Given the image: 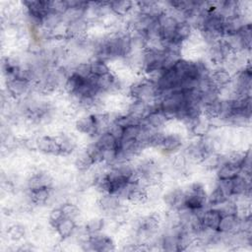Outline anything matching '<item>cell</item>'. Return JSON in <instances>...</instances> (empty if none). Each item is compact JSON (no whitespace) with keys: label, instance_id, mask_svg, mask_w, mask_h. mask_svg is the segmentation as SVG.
<instances>
[{"label":"cell","instance_id":"d6a6232c","mask_svg":"<svg viewBox=\"0 0 252 252\" xmlns=\"http://www.w3.org/2000/svg\"><path fill=\"white\" fill-rule=\"evenodd\" d=\"M60 208L65 218L77 220V218L80 216V208L73 202H64L60 205Z\"/></svg>","mask_w":252,"mask_h":252},{"label":"cell","instance_id":"30bf717a","mask_svg":"<svg viewBox=\"0 0 252 252\" xmlns=\"http://www.w3.org/2000/svg\"><path fill=\"white\" fill-rule=\"evenodd\" d=\"M160 220L156 214H150L142 217L138 220L137 225V236H149L156 233L159 227Z\"/></svg>","mask_w":252,"mask_h":252},{"label":"cell","instance_id":"d4e9b609","mask_svg":"<svg viewBox=\"0 0 252 252\" xmlns=\"http://www.w3.org/2000/svg\"><path fill=\"white\" fill-rule=\"evenodd\" d=\"M61 149V157H66L71 155L77 148V140L72 134L61 133L56 136Z\"/></svg>","mask_w":252,"mask_h":252},{"label":"cell","instance_id":"484cf974","mask_svg":"<svg viewBox=\"0 0 252 252\" xmlns=\"http://www.w3.org/2000/svg\"><path fill=\"white\" fill-rule=\"evenodd\" d=\"M240 174V167L224 161L216 169V175L218 180L232 179Z\"/></svg>","mask_w":252,"mask_h":252},{"label":"cell","instance_id":"7a4b0ae2","mask_svg":"<svg viewBox=\"0 0 252 252\" xmlns=\"http://www.w3.org/2000/svg\"><path fill=\"white\" fill-rule=\"evenodd\" d=\"M123 202L119 197L113 194H101L98 199V207L105 215L117 218L123 211Z\"/></svg>","mask_w":252,"mask_h":252},{"label":"cell","instance_id":"ba28073f","mask_svg":"<svg viewBox=\"0 0 252 252\" xmlns=\"http://www.w3.org/2000/svg\"><path fill=\"white\" fill-rule=\"evenodd\" d=\"M210 80L221 93L230 86L232 82V73L223 65L216 66L214 69H211Z\"/></svg>","mask_w":252,"mask_h":252},{"label":"cell","instance_id":"7402d4cb","mask_svg":"<svg viewBox=\"0 0 252 252\" xmlns=\"http://www.w3.org/2000/svg\"><path fill=\"white\" fill-rule=\"evenodd\" d=\"M222 111V99L221 97L216 98L203 104V115L211 120H220Z\"/></svg>","mask_w":252,"mask_h":252},{"label":"cell","instance_id":"83f0119b","mask_svg":"<svg viewBox=\"0 0 252 252\" xmlns=\"http://www.w3.org/2000/svg\"><path fill=\"white\" fill-rule=\"evenodd\" d=\"M104 226H105V220L103 218L94 217L86 221L84 225V229L89 235H93L95 233L102 232Z\"/></svg>","mask_w":252,"mask_h":252},{"label":"cell","instance_id":"ffe728a7","mask_svg":"<svg viewBox=\"0 0 252 252\" xmlns=\"http://www.w3.org/2000/svg\"><path fill=\"white\" fill-rule=\"evenodd\" d=\"M135 8V2L132 1H111L108 2L109 11L117 18L128 17Z\"/></svg>","mask_w":252,"mask_h":252},{"label":"cell","instance_id":"2e32d148","mask_svg":"<svg viewBox=\"0 0 252 252\" xmlns=\"http://www.w3.org/2000/svg\"><path fill=\"white\" fill-rule=\"evenodd\" d=\"M221 214L217 208H207L201 213V222L205 229L217 230Z\"/></svg>","mask_w":252,"mask_h":252},{"label":"cell","instance_id":"6da1fadb","mask_svg":"<svg viewBox=\"0 0 252 252\" xmlns=\"http://www.w3.org/2000/svg\"><path fill=\"white\" fill-rule=\"evenodd\" d=\"M184 191V207L191 211H203L208 207V193L200 182H193Z\"/></svg>","mask_w":252,"mask_h":252},{"label":"cell","instance_id":"d6986e66","mask_svg":"<svg viewBox=\"0 0 252 252\" xmlns=\"http://www.w3.org/2000/svg\"><path fill=\"white\" fill-rule=\"evenodd\" d=\"M77 222L76 220L63 218L60 222L53 228L56 232V234L60 237L62 240H66L70 238L77 230Z\"/></svg>","mask_w":252,"mask_h":252},{"label":"cell","instance_id":"7c38bea8","mask_svg":"<svg viewBox=\"0 0 252 252\" xmlns=\"http://www.w3.org/2000/svg\"><path fill=\"white\" fill-rule=\"evenodd\" d=\"M241 219L238 215H223L218 225V231L222 234H235L240 231Z\"/></svg>","mask_w":252,"mask_h":252},{"label":"cell","instance_id":"1f68e13d","mask_svg":"<svg viewBox=\"0 0 252 252\" xmlns=\"http://www.w3.org/2000/svg\"><path fill=\"white\" fill-rule=\"evenodd\" d=\"M217 209L220 212L221 216L223 215H238L239 206L237 202L231 198H228L222 204L217 207Z\"/></svg>","mask_w":252,"mask_h":252},{"label":"cell","instance_id":"e575fe53","mask_svg":"<svg viewBox=\"0 0 252 252\" xmlns=\"http://www.w3.org/2000/svg\"><path fill=\"white\" fill-rule=\"evenodd\" d=\"M63 218H65V217L63 215L61 208L60 207L53 208L50 210V212L48 214V223L52 228H54Z\"/></svg>","mask_w":252,"mask_h":252},{"label":"cell","instance_id":"52a82bcc","mask_svg":"<svg viewBox=\"0 0 252 252\" xmlns=\"http://www.w3.org/2000/svg\"><path fill=\"white\" fill-rule=\"evenodd\" d=\"M32 87V83L21 79L14 78L6 80V92L7 94L13 99H21L29 94Z\"/></svg>","mask_w":252,"mask_h":252},{"label":"cell","instance_id":"5b68a950","mask_svg":"<svg viewBox=\"0 0 252 252\" xmlns=\"http://www.w3.org/2000/svg\"><path fill=\"white\" fill-rule=\"evenodd\" d=\"M35 149L43 154L54 157H61V149L56 136L41 135L35 139Z\"/></svg>","mask_w":252,"mask_h":252},{"label":"cell","instance_id":"8fae6325","mask_svg":"<svg viewBox=\"0 0 252 252\" xmlns=\"http://www.w3.org/2000/svg\"><path fill=\"white\" fill-rule=\"evenodd\" d=\"M164 205L175 212L184 209V191L180 187H173L162 194Z\"/></svg>","mask_w":252,"mask_h":252},{"label":"cell","instance_id":"3957f363","mask_svg":"<svg viewBox=\"0 0 252 252\" xmlns=\"http://www.w3.org/2000/svg\"><path fill=\"white\" fill-rule=\"evenodd\" d=\"M90 22L84 17H77L66 22V38L81 39L85 38L90 29Z\"/></svg>","mask_w":252,"mask_h":252},{"label":"cell","instance_id":"5bb4252c","mask_svg":"<svg viewBox=\"0 0 252 252\" xmlns=\"http://www.w3.org/2000/svg\"><path fill=\"white\" fill-rule=\"evenodd\" d=\"M149 199L147 187L140 183H131L126 196V201L132 205H142Z\"/></svg>","mask_w":252,"mask_h":252},{"label":"cell","instance_id":"f1b7e54d","mask_svg":"<svg viewBox=\"0 0 252 252\" xmlns=\"http://www.w3.org/2000/svg\"><path fill=\"white\" fill-rule=\"evenodd\" d=\"M91 63V69L92 74L95 77H101L104 75H107L111 72V69L106 61L97 59V58H92L90 60Z\"/></svg>","mask_w":252,"mask_h":252},{"label":"cell","instance_id":"277c9868","mask_svg":"<svg viewBox=\"0 0 252 252\" xmlns=\"http://www.w3.org/2000/svg\"><path fill=\"white\" fill-rule=\"evenodd\" d=\"M82 245H88V250L97 251V252H105V251H113L115 250V243L113 239L103 233H95L89 236V239L83 243Z\"/></svg>","mask_w":252,"mask_h":252},{"label":"cell","instance_id":"603a6c76","mask_svg":"<svg viewBox=\"0 0 252 252\" xmlns=\"http://www.w3.org/2000/svg\"><path fill=\"white\" fill-rule=\"evenodd\" d=\"M94 142L103 151V153L110 152V151L117 152L118 140L108 131H104V132L100 133L94 139Z\"/></svg>","mask_w":252,"mask_h":252},{"label":"cell","instance_id":"836d02e7","mask_svg":"<svg viewBox=\"0 0 252 252\" xmlns=\"http://www.w3.org/2000/svg\"><path fill=\"white\" fill-rule=\"evenodd\" d=\"M70 71L79 75L80 77H83V78H86V79L90 78L93 75L90 61H88V62L87 61L79 62L74 67H72Z\"/></svg>","mask_w":252,"mask_h":252},{"label":"cell","instance_id":"cb8c5ba5","mask_svg":"<svg viewBox=\"0 0 252 252\" xmlns=\"http://www.w3.org/2000/svg\"><path fill=\"white\" fill-rule=\"evenodd\" d=\"M93 166H94V162L86 150L80 152L76 156L74 159V167L78 172L87 173L92 169Z\"/></svg>","mask_w":252,"mask_h":252},{"label":"cell","instance_id":"ac0fdd59","mask_svg":"<svg viewBox=\"0 0 252 252\" xmlns=\"http://www.w3.org/2000/svg\"><path fill=\"white\" fill-rule=\"evenodd\" d=\"M195 30L193 29L192 25L187 21H179L175 32L173 41L178 42L180 44H184L186 41H189L192 36L194 35Z\"/></svg>","mask_w":252,"mask_h":252},{"label":"cell","instance_id":"e0dca14e","mask_svg":"<svg viewBox=\"0 0 252 252\" xmlns=\"http://www.w3.org/2000/svg\"><path fill=\"white\" fill-rule=\"evenodd\" d=\"M53 192V187H39L32 190H28V197L31 203L34 206L45 205Z\"/></svg>","mask_w":252,"mask_h":252},{"label":"cell","instance_id":"9a60e30c","mask_svg":"<svg viewBox=\"0 0 252 252\" xmlns=\"http://www.w3.org/2000/svg\"><path fill=\"white\" fill-rule=\"evenodd\" d=\"M39 187H53V178L46 171L33 172L27 180V189L32 190Z\"/></svg>","mask_w":252,"mask_h":252},{"label":"cell","instance_id":"4316f807","mask_svg":"<svg viewBox=\"0 0 252 252\" xmlns=\"http://www.w3.org/2000/svg\"><path fill=\"white\" fill-rule=\"evenodd\" d=\"M228 198L223 193V191L220 188V186L216 183L215 187L208 194V208H217Z\"/></svg>","mask_w":252,"mask_h":252},{"label":"cell","instance_id":"8992f818","mask_svg":"<svg viewBox=\"0 0 252 252\" xmlns=\"http://www.w3.org/2000/svg\"><path fill=\"white\" fill-rule=\"evenodd\" d=\"M75 129L88 137L95 139L99 135L94 113H89L80 116L75 121Z\"/></svg>","mask_w":252,"mask_h":252},{"label":"cell","instance_id":"44dd1931","mask_svg":"<svg viewBox=\"0 0 252 252\" xmlns=\"http://www.w3.org/2000/svg\"><path fill=\"white\" fill-rule=\"evenodd\" d=\"M188 127L193 136L196 138H203L209 135L212 129V122L203 115L197 120L193 121L190 125H188Z\"/></svg>","mask_w":252,"mask_h":252},{"label":"cell","instance_id":"9c48e42d","mask_svg":"<svg viewBox=\"0 0 252 252\" xmlns=\"http://www.w3.org/2000/svg\"><path fill=\"white\" fill-rule=\"evenodd\" d=\"M167 122L168 118L165 114L157 105H154L143 118L141 123L152 130H162Z\"/></svg>","mask_w":252,"mask_h":252},{"label":"cell","instance_id":"4fadbf2b","mask_svg":"<svg viewBox=\"0 0 252 252\" xmlns=\"http://www.w3.org/2000/svg\"><path fill=\"white\" fill-rule=\"evenodd\" d=\"M182 146H183V140L180 135L176 133H167V134L165 133L159 149L164 154L172 155L179 152Z\"/></svg>","mask_w":252,"mask_h":252},{"label":"cell","instance_id":"4dcf8cb0","mask_svg":"<svg viewBox=\"0 0 252 252\" xmlns=\"http://www.w3.org/2000/svg\"><path fill=\"white\" fill-rule=\"evenodd\" d=\"M26 235V228L20 223L12 224L7 229V236L11 241L18 242L22 240Z\"/></svg>","mask_w":252,"mask_h":252},{"label":"cell","instance_id":"f546056e","mask_svg":"<svg viewBox=\"0 0 252 252\" xmlns=\"http://www.w3.org/2000/svg\"><path fill=\"white\" fill-rule=\"evenodd\" d=\"M86 151L90 154V156L92 157L94 165H99V164H103L104 161V153L103 151L95 144V142L94 141L93 143H91L87 148Z\"/></svg>","mask_w":252,"mask_h":252}]
</instances>
